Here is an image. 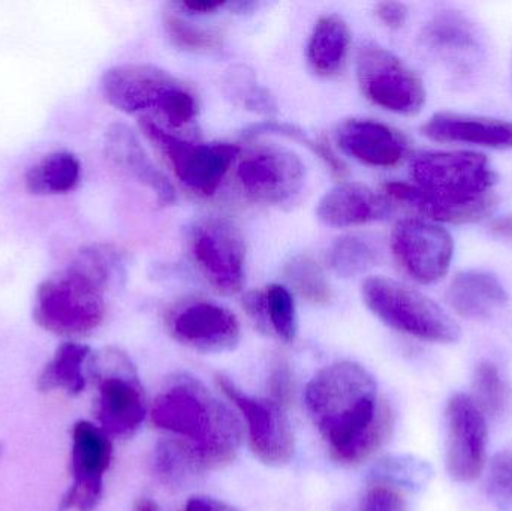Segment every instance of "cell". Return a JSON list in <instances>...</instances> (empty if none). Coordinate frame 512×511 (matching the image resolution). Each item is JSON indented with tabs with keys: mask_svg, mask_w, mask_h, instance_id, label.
I'll return each mask as SVG.
<instances>
[{
	"mask_svg": "<svg viewBox=\"0 0 512 511\" xmlns=\"http://www.w3.org/2000/svg\"><path fill=\"white\" fill-rule=\"evenodd\" d=\"M327 263L339 278H355L375 266L376 252L361 237L343 236L331 245Z\"/></svg>",
	"mask_w": 512,
	"mask_h": 511,
	"instance_id": "30",
	"label": "cell"
},
{
	"mask_svg": "<svg viewBox=\"0 0 512 511\" xmlns=\"http://www.w3.org/2000/svg\"><path fill=\"white\" fill-rule=\"evenodd\" d=\"M391 248L402 269L420 284L441 281L454 255L451 234L427 219L406 218L397 222L391 234Z\"/></svg>",
	"mask_w": 512,
	"mask_h": 511,
	"instance_id": "12",
	"label": "cell"
},
{
	"mask_svg": "<svg viewBox=\"0 0 512 511\" xmlns=\"http://www.w3.org/2000/svg\"><path fill=\"white\" fill-rule=\"evenodd\" d=\"M472 390V401L483 411L484 416H498L504 411L508 389L495 363L481 362L475 368Z\"/></svg>",
	"mask_w": 512,
	"mask_h": 511,
	"instance_id": "33",
	"label": "cell"
},
{
	"mask_svg": "<svg viewBox=\"0 0 512 511\" xmlns=\"http://www.w3.org/2000/svg\"><path fill=\"white\" fill-rule=\"evenodd\" d=\"M357 78L363 95L391 113L414 116L426 104L423 80L396 54L376 42L361 45Z\"/></svg>",
	"mask_w": 512,
	"mask_h": 511,
	"instance_id": "9",
	"label": "cell"
},
{
	"mask_svg": "<svg viewBox=\"0 0 512 511\" xmlns=\"http://www.w3.org/2000/svg\"><path fill=\"white\" fill-rule=\"evenodd\" d=\"M102 95L126 114L159 111L171 126L188 125L198 113L194 93L170 72L147 63H128L105 71Z\"/></svg>",
	"mask_w": 512,
	"mask_h": 511,
	"instance_id": "5",
	"label": "cell"
},
{
	"mask_svg": "<svg viewBox=\"0 0 512 511\" xmlns=\"http://www.w3.org/2000/svg\"><path fill=\"white\" fill-rule=\"evenodd\" d=\"M349 45L351 30L348 23L337 14L322 15L313 26L307 44L310 68L321 77H331L345 63Z\"/></svg>",
	"mask_w": 512,
	"mask_h": 511,
	"instance_id": "22",
	"label": "cell"
},
{
	"mask_svg": "<svg viewBox=\"0 0 512 511\" xmlns=\"http://www.w3.org/2000/svg\"><path fill=\"white\" fill-rule=\"evenodd\" d=\"M447 444L445 464L448 476L459 483L474 482L486 465L487 420L471 396L456 393L445 407Z\"/></svg>",
	"mask_w": 512,
	"mask_h": 511,
	"instance_id": "13",
	"label": "cell"
},
{
	"mask_svg": "<svg viewBox=\"0 0 512 511\" xmlns=\"http://www.w3.org/2000/svg\"><path fill=\"white\" fill-rule=\"evenodd\" d=\"M285 276L292 288L310 305H328L333 299V291L324 270L307 255L292 258L286 264Z\"/></svg>",
	"mask_w": 512,
	"mask_h": 511,
	"instance_id": "29",
	"label": "cell"
},
{
	"mask_svg": "<svg viewBox=\"0 0 512 511\" xmlns=\"http://www.w3.org/2000/svg\"><path fill=\"white\" fill-rule=\"evenodd\" d=\"M246 137H258V135H280V137L289 138L297 143L306 146L310 152L322 159L325 165L330 168L331 173L337 177H343L346 174L345 165L340 161L339 156L333 152L330 146L324 141L315 140L307 135L303 129L298 126L289 125V123L274 122V120H265V122L255 123L249 126L245 131Z\"/></svg>",
	"mask_w": 512,
	"mask_h": 511,
	"instance_id": "32",
	"label": "cell"
},
{
	"mask_svg": "<svg viewBox=\"0 0 512 511\" xmlns=\"http://www.w3.org/2000/svg\"><path fill=\"white\" fill-rule=\"evenodd\" d=\"M90 375L98 383L96 417L108 437H129L149 414L146 395L137 369L128 354L119 348H104L90 354Z\"/></svg>",
	"mask_w": 512,
	"mask_h": 511,
	"instance_id": "7",
	"label": "cell"
},
{
	"mask_svg": "<svg viewBox=\"0 0 512 511\" xmlns=\"http://www.w3.org/2000/svg\"><path fill=\"white\" fill-rule=\"evenodd\" d=\"M171 335L192 350L230 353L239 347L242 329L236 315L218 303L197 300L180 308L170 321Z\"/></svg>",
	"mask_w": 512,
	"mask_h": 511,
	"instance_id": "16",
	"label": "cell"
},
{
	"mask_svg": "<svg viewBox=\"0 0 512 511\" xmlns=\"http://www.w3.org/2000/svg\"><path fill=\"white\" fill-rule=\"evenodd\" d=\"M411 174L414 183H387L385 191L436 224L480 221L496 207L498 174L480 153H418Z\"/></svg>",
	"mask_w": 512,
	"mask_h": 511,
	"instance_id": "2",
	"label": "cell"
},
{
	"mask_svg": "<svg viewBox=\"0 0 512 511\" xmlns=\"http://www.w3.org/2000/svg\"><path fill=\"white\" fill-rule=\"evenodd\" d=\"M376 17L390 29H399L408 20V8L400 2H381L375 8Z\"/></svg>",
	"mask_w": 512,
	"mask_h": 511,
	"instance_id": "38",
	"label": "cell"
},
{
	"mask_svg": "<svg viewBox=\"0 0 512 511\" xmlns=\"http://www.w3.org/2000/svg\"><path fill=\"white\" fill-rule=\"evenodd\" d=\"M447 299L460 317L487 320L504 308L508 302V294L493 273L466 270L451 282Z\"/></svg>",
	"mask_w": 512,
	"mask_h": 511,
	"instance_id": "21",
	"label": "cell"
},
{
	"mask_svg": "<svg viewBox=\"0 0 512 511\" xmlns=\"http://www.w3.org/2000/svg\"><path fill=\"white\" fill-rule=\"evenodd\" d=\"M492 233L499 239L512 240V215H504L492 222Z\"/></svg>",
	"mask_w": 512,
	"mask_h": 511,
	"instance_id": "41",
	"label": "cell"
},
{
	"mask_svg": "<svg viewBox=\"0 0 512 511\" xmlns=\"http://www.w3.org/2000/svg\"><path fill=\"white\" fill-rule=\"evenodd\" d=\"M90 348L78 342H65L57 348L53 360L45 365L38 378L41 392L65 390L68 395H80L86 387L84 365L90 357Z\"/></svg>",
	"mask_w": 512,
	"mask_h": 511,
	"instance_id": "24",
	"label": "cell"
},
{
	"mask_svg": "<svg viewBox=\"0 0 512 511\" xmlns=\"http://www.w3.org/2000/svg\"><path fill=\"white\" fill-rule=\"evenodd\" d=\"M81 164L74 153L60 150L48 153L27 170L24 186L33 195L66 194L77 186Z\"/></svg>",
	"mask_w": 512,
	"mask_h": 511,
	"instance_id": "23",
	"label": "cell"
},
{
	"mask_svg": "<svg viewBox=\"0 0 512 511\" xmlns=\"http://www.w3.org/2000/svg\"><path fill=\"white\" fill-rule=\"evenodd\" d=\"M177 8L182 11L188 12V14H213V12L219 11V9L227 8V2H221V0H191V2H179L176 3Z\"/></svg>",
	"mask_w": 512,
	"mask_h": 511,
	"instance_id": "40",
	"label": "cell"
},
{
	"mask_svg": "<svg viewBox=\"0 0 512 511\" xmlns=\"http://www.w3.org/2000/svg\"><path fill=\"white\" fill-rule=\"evenodd\" d=\"M165 32L173 45L185 51H207L218 47L219 33L189 23L179 15L168 14L164 18Z\"/></svg>",
	"mask_w": 512,
	"mask_h": 511,
	"instance_id": "34",
	"label": "cell"
},
{
	"mask_svg": "<svg viewBox=\"0 0 512 511\" xmlns=\"http://www.w3.org/2000/svg\"><path fill=\"white\" fill-rule=\"evenodd\" d=\"M150 420L185 441L203 473L230 465L242 446L239 417L189 375H176L165 384L150 408Z\"/></svg>",
	"mask_w": 512,
	"mask_h": 511,
	"instance_id": "4",
	"label": "cell"
},
{
	"mask_svg": "<svg viewBox=\"0 0 512 511\" xmlns=\"http://www.w3.org/2000/svg\"><path fill=\"white\" fill-rule=\"evenodd\" d=\"M361 293L372 314L396 332L435 344L459 341V324L438 303L402 282L372 276Z\"/></svg>",
	"mask_w": 512,
	"mask_h": 511,
	"instance_id": "6",
	"label": "cell"
},
{
	"mask_svg": "<svg viewBox=\"0 0 512 511\" xmlns=\"http://www.w3.org/2000/svg\"><path fill=\"white\" fill-rule=\"evenodd\" d=\"M391 213L387 198L358 182H343L331 188L316 206L322 224L333 228L358 227L382 221Z\"/></svg>",
	"mask_w": 512,
	"mask_h": 511,
	"instance_id": "19",
	"label": "cell"
},
{
	"mask_svg": "<svg viewBox=\"0 0 512 511\" xmlns=\"http://www.w3.org/2000/svg\"><path fill=\"white\" fill-rule=\"evenodd\" d=\"M351 511H408V506L399 489L372 485L361 495Z\"/></svg>",
	"mask_w": 512,
	"mask_h": 511,
	"instance_id": "36",
	"label": "cell"
},
{
	"mask_svg": "<svg viewBox=\"0 0 512 511\" xmlns=\"http://www.w3.org/2000/svg\"><path fill=\"white\" fill-rule=\"evenodd\" d=\"M262 317L264 332L273 333L285 344H291L297 338V311L288 288L271 284L262 291Z\"/></svg>",
	"mask_w": 512,
	"mask_h": 511,
	"instance_id": "27",
	"label": "cell"
},
{
	"mask_svg": "<svg viewBox=\"0 0 512 511\" xmlns=\"http://www.w3.org/2000/svg\"><path fill=\"white\" fill-rule=\"evenodd\" d=\"M132 511H161V507L152 498H138L132 507Z\"/></svg>",
	"mask_w": 512,
	"mask_h": 511,
	"instance_id": "42",
	"label": "cell"
},
{
	"mask_svg": "<svg viewBox=\"0 0 512 511\" xmlns=\"http://www.w3.org/2000/svg\"><path fill=\"white\" fill-rule=\"evenodd\" d=\"M189 251L198 270L216 291L225 296L242 291L246 246L233 222L218 216L201 219L189 231Z\"/></svg>",
	"mask_w": 512,
	"mask_h": 511,
	"instance_id": "10",
	"label": "cell"
},
{
	"mask_svg": "<svg viewBox=\"0 0 512 511\" xmlns=\"http://www.w3.org/2000/svg\"><path fill=\"white\" fill-rule=\"evenodd\" d=\"M113 458L110 437L99 426L78 422L72 431V485L57 511H93L101 503L104 476Z\"/></svg>",
	"mask_w": 512,
	"mask_h": 511,
	"instance_id": "14",
	"label": "cell"
},
{
	"mask_svg": "<svg viewBox=\"0 0 512 511\" xmlns=\"http://www.w3.org/2000/svg\"><path fill=\"white\" fill-rule=\"evenodd\" d=\"M140 125L146 137L161 150L177 179L189 191L204 197L216 194L240 153L236 144L183 140L147 117H141Z\"/></svg>",
	"mask_w": 512,
	"mask_h": 511,
	"instance_id": "8",
	"label": "cell"
},
{
	"mask_svg": "<svg viewBox=\"0 0 512 511\" xmlns=\"http://www.w3.org/2000/svg\"><path fill=\"white\" fill-rule=\"evenodd\" d=\"M433 470L426 461L415 456H388L373 467L370 479L373 485L394 489L421 491L432 480Z\"/></svg>",
	"mask_w": 512,
	"mask_h": 511,
	"instance_id": "26",
	"label": "cell"
},
{
	"mask_svg": "<svg viewBox=\"0 0 512 511\" xmlns=\"http://www.w3.org/2000/svg\"><path fill=\"white\" fill-rule=\"evenodd\" d=\"M487 489L499 507L512 510V452H501L493 456Z\"/></svg>",
	"mask_w": 512,
	"mask_h": 511,
	"instance_id": "35",
	"label": "cell"
},
{
	"mask_svg": "<svg viewBox=\"0 0 512 511\" xmlns=\"http://www.w3.org/2000/svg\"><path fill=\"white\" fill-rule=\"evenodd\" d=\"M336 138L343 152L370 167H396L408 150L405 138L378 120H345L337 126Z\"/></svg>",
	"mask_w": 512,
	"mask_h": 511,
	"instance_id": "18",
	"label": "cell"
},
{
	"mask_svg": "<svg viewBox=\"0 0 512 511\" xmlns=\"http://www.w3.org/2000/svg\"><path fill=\"white\" fill-rule=\"evenodd\" d=\"M105 155L114 167L119 168L126 176L141 183L155 194L161 206L176 203L177 194L168 177L153 164L147 155L134 129L125 123H113L108 126L104 140Z\"/></svg>",
	"mask_w": 512,
	"mask_h": 511,
	"instance_id": "17",
	"label": "cell"
},
{
	"mask_svg": "<svg viewBox=\"0 0 512 511\" xmlns=\"http://www.w3.org/2000/svg\"><path fill=\"white\" fill-rule=\"evenodd\" d=\"M268 386H270L271 401L277 402L282 407L289 404L292 396V375L288 363L277 362L274 365Z\"/></svg>",
	"mask_w": 512,
	"mask_h": 511,
	"instance_id": "37",
	"label": "cell"
},
{
	"mask_svg": "<svg viewBox=\"0 0 512 511\" xmlns=\"http://www.w3.org/2000/svg\"><path fill=\"white\" fill-rule=\"evenodd\" d=\"M224 89L228 98L246 110L264 116L276 113L277 104L273 95L258 83L255 72L248 66H233L225 74Z\"/></svg>",
	"mask_w": 512,
	"mask_h": 511,
	"instance_id": "28",
	"label": "cell"
},
{
	"mask_svg": "<svg viewBox=\"0 0 512 511\" xmlns=\"http://www.w3.org/2000/svg\"><path fill=\"white\" fill-rule=\"evenodd\" d=\"M218 386L245 417L249 446L256 458L268 467L288 465L295 455V437L285 407L271 399L249 396L224 375H219Z\"/></svg>",
	"mask_w": 512,
	"mask_h": 511,
	"instance_id": "11",
	"label": "cell"
},
{
	"mask_svg": "<svg viewBox=\"0 0 512 511\" xmlns=\"http://www.w3.org/2000/svg\"><path fill=\"white\" fill-rule=\"evenodd\" d=\"M421 131L427 138L439 143L512 149V122L493 117L438 113L424 123Z\"/></svg>",
	"mask_w": 512,
	"mask_h": 511,
	"instance_id": "20",
	"label": "cell"
},
{
	"mask_svg": "<svg viewBox=\"0 0 512 511\" xmlns=\"http://www.w3.org/2000/svg\"><path fill=\"white\" fill-rule=\"evenodd\" d=\"M304 404L340 465L367 461L393 432L390 405L379 401L375 378L358 363L337 362L321 369L307 384Z\"/></svg>",
	"mask_w": 512,
	"mask_h": 511,
	"instance_id": "1",
	"label": "cell"
},
{
	"mask_svg": "<svg viewBox=\"0 0 512 511\" xmlns=\"http://www.w3.org/2000/svg\"><path fill=\"white\" fill-rule=\"evenodd\" d=\"M153 470L164 485L177 489L192 485L204 474L188 444L174 437L159 441L153 456Z\"/></svg>",
	"mask_w": 512,
	"mask_h": 511,
	"instance_id": "25",
	"label": "cell"
},
{
	"mask_svg": "<svg viewBox=\"0 0 512 511\" xmlns=\"http://www.w3.org/2000/svg\"><path fill=\"white\" fill-rule=\"evenodd\" d=\"M122 267V255L113 246H86L66 269L39 285L33 320L53 335H89L104 321L105 294L119 281Z\"/></svg>",
	"mask_w": 512,
	"mask_h": 511,
	"instance_id": "3",
	"label": "cell"
},
{
	"mask_svg": "<svg viewBox=\"0 0 512 511\" xmlns=\"http://www.w3.org/2000/svg\"><path fill=\"white\" fill-rule=\"evenodd\" d=\"M185 511H242L224 501L210 497H194L186 503Z\"/></svg>",
	"mask_w": 512,
	"mask_h": 511,
	"instance_id": "39",
	"label": "cell"
},
{
	"mask_svg": "<svg viewBox=\"0 0 512 511\" xmlns=\"http://www.w3.org/2000/svg\"><path fill=\"white\" fill-rule=\"evenodd\" d=\"M424 41L430 47L447 51L471 50L477 44L471 24L459 14H442L424 29Z\"/></svg>",
	"mask_w": 512,
	"mask_h": 511,
	"instance_id": "31",
	"label": "cell"
},
{
	"mask_svg": "<svg viewBox=\"0 0 512 511\" xmlns=\"http://www.w3.org/2000/svg\"><path fill=\"white\" fill-rule=\"evenodd\" d=\"M237 179L254 200L280 206L300 194L306 182V165L291 150L261 147L242 159Z\"/></svg>",
	"mask_w": 512,
	"mask_h": 511,
	"instance_id": "15",
	"label": "cell"
}]
</instances>
